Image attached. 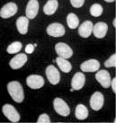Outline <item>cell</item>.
<instances>
[{
  "instance_id": "obj_1",
  "label": "cell",
  "mask_w": 116,
  "mask_h": 123,
  "mask_svg": "<svg viewBox=\"0 0 116 123\" xmlns=\"http://www.w3.org/2000/svg\"><path fill=\"white\" fill-rule=\"evenodd\" d=\"M7 91L10 94L12 99L15 103H23L24 99V93L23 86L18 81H12L7 84Z\"/></svg>"
},
{
  "instance_id": "obj_2",
  "label": "cell",
  "mask_w": 116,
  "mask_h": 123,
  "mask_svg": "<svg viewBox=\"0 0 116 123\" xmlns=\"http://www.w3.org/2000/svg\"><path fill=\"white\" fill-rule=\"evenodd\" d=\"M53 107H54L55 111L60 116L67 117L70 113V109H69L68 105L61 98H58V97L55 98L53 101Z\"/></svg>"
},
{
  "instance_id": "obj_3",
  "label": "cell",
  "mask_w": 116,
  "mask_h": 123,
  "mask_svg": "<svg viewBox=\"0 0 116 123\" xmlns=\"http://www.w3.org/2000/svg\"><path fill=\"white\" fill-rule=\"evenodd\" d=\"M2 111L6 118L8 119V120H10L11 122H18L20 120L19 113L14 106L11 104H5L2 108Z\"/></svg>"
},
{
  "instance_id": "obj_4",
  "label": "cell",
  "mask_w": 116,
  "mask_h": 123,
  "mask_svg": "<svg viewBox=\"0 0 116 123\" xmlns=\"http://www.w3.org/2000/svg\"><path fill=\"white\" fill-rule=\"evenodd\" d=\"M45 74H46L49 82L51 83V85H57L60 81V74L57 68L53 65H50L46 68Z\"/></svg>"
},
{
  "instance_id": "obj_5",
  "label": "cell",
  "mask_w": 116,
  "mask_h": 123,
  "mask_svg": "<svg viewBox=\"0 0 116 123\" xmlns=\"http://www.w3.org/2000/svg\"><path fill=\"white\" fill-rule=\"evenodd\" d=\"M55 50H56V53L58 54V57L67 58V59L71 58L72 55H73L72 49L64 42H58L55 45Z\"/></svg>"
},
{
  "instance_id": "obj_6",
  "label": "cell",
  "mask_w": 116,
  "mask_h": 123,
  "mask_svg": "<svg viewBox=\"0 0 116 123\" xmlns=\"http://www.w3.org/2000/svg\"><path fill=\"white\" fill-rule=\"evenodd\" d=\"M46 31L51 37H62L65 34V28L61 24L53 23L47 27Z\"/></svg>"
},
{
  "instance_id": "obj_7",
  "label": "cell",
  "mask_w": 116,
  "mask_h": 123,
  "mask_svg": "<svg viewBox=\"0 0 116 123\" xmlns=\"http://www.w3.org/2000/svg\"><path fill=\"white\" fill-rule=\"evenodd\" d=\"M17 10H18V7H17V6L14 3H13V2L7 3L1 8V10H0V16L4 18V19L10 18L16 14Z\"/></svg>"
},
{
  "instance_id": "obj_8",
  "label": "cell",
  "mask_w": 116,
  "mask_h": 123,
  "mask_svg": "<svg viewBox=\"0 0 116 123\" xmlns=\"http://www.w3.org/2000/svg\"><path fill=\"white\" fill-rule=\"evenodd\" d=\"M26 84L31 89H40L44 86V79L41 75H31L27 76Z\"/></svg>"
},
{
  "instance_id": "obj_9",
  "label": "cell",
  "mask_w": 116,
  "mask_h": 123,
  "mask_svg": "<svg viewBox=\"0 0 116 123\" xmlns=\"http://www.w3.org/2000/svg\"><path fill=\"white\" fill-rule=\"evenodd\" d=\"M104 103V97L102 92H94L90 98V106L94 111H99L102 109Z\"/></svg>"
},
{
  "instance_id": "obj_10",
  "label": "cell",
  "mask_w": 116,
  "mask_h": 123,
  "mask_svg": "<svg viewBox=\"0 0 116 123\" xmlns=\"http://www.w3.org/2000/svg\"><path fill=\"white\" fill-rule=\"evenodd\" d=\"M96 79L103 88H109L110 87L112 78H111L110 73L108 71H106V70H99L98 72H96Z\"/></svg>"
},
{
  "instance_id": "obj_11",
  "label": "cell",
  "mask_w": 116,
  "mask_h": 123,
  "mask_svg": "<svg viewBox=\"0 0 116 123\" xmlns=\"http://www.w3.org/2000/svg\"><path fill=\"white\" fill-rule=\"evenodd\" d=\"M39 12V2L38 0H30L25 9V14L28 19H34Z\"/></svg>"
},
{
  "instance_id": "obj_12",
  "label": "cell",
  "mask_w": 116,
  "mask_h": 123,
  "mask_svg": "<svg viewBox=\"0 0 116 123\" xmlns=\"http://www.w3.org/2000/svg\"><path fill=\"white\" fill-rule=\"evenodd\" d=\"M85 75L81 72L76 73L74 76L72 77L71 80V88L73 90H80L83 88V86H85Z\"/></svg>"
},
{
  "instance_id": "obj_13",
  "label": "cell",
  "mask_w": 116,
  "mask_h": 123,
  "mask_svg": "<svg viewBox=\"0 0 116 123\" xmlns=\"http://www.w3.org/2000/svg\"><path fill=\"white\" fill-rule=\"evenodd\" d=\"M27 56L26 54H24V53H20V54L16 55L15 57L12 58L9 62V65H10V68L12 69H19L21 68L27 62Z\"/></svg>"
},
{
  "instance_id": "obj_14",
  "label": "cell",
  "mask_w": 116,
  "mask_h": 123,
  "mask_svg": "<svg viewBox=\"0 0 116 123\" xmlns=\"http://www.w3.org/2000/svg\"><path fill=\"white\" fill-rule=\"evenodd\" d=\"M83 72H96L100 68V63L96 59H88L80 65Z\"/></svg>"
},
{
  "instance_id": "obj_15",
  "label": "cell",
  "mask_w": 116,
  "mask_h": 123,
  "mask_svg": "<svg viewBox=\"0 0 116 123\" xmlns=\"http://www.w3.org/2000/svg\"><path fill=\"white\" fill-rule=\"evenodd\" d=\"M108 31V25L105 23L99 22L95 24V26H93V33L98 39H103L107 33Z\"/></svg>"
},
{
  "instance_id": "obj_16",
  "label": "cell",
  "mask_w": 116,
  "mask_h": 123,
  "mask_svg": "<svg viewBox=\"0 0 116 123\" xmlns=\"http://www.w3.org/2000/svg\"><path fill=\"white\" fill-rule=\"evenodd\" d=\"M94 24L91 21H85L78 28V34L82 38H88L93 32Z\"/></svg>"
},
{
  "instance_id": "obj_17",
  "label": "cell",
  "mask_w": 116,
  "mask_h": 123,
  "mask_svg": "<svg viewBox=\"0 0 116 123\" xmlns=\"http://www.w3.org/2000/svg\"><path fill=\"white\" fill-rule=\"evenodd\" d=\"M28 25H29V19L25 16H21L16 20V28L19 33L26 34L28 31Z\"/></svg>"
},
{
  "instance_id": "obj_18",
  "label": "cell",
  "mask_w": 116,
  "mask_h": 123,
  "mask_svg": "<svg viewBox=\"0 0 116 123\" xmlns=\"http://www.w3.org/2000/svg\"><path fill=\"white\" fill-rule=\"evenodd\" d=\"M58 7V0H48V2L43 6V12L47 15H52L55 14Z\"/></svg>"
},
{
  "instance_id": "obj_19",
  "label": "cell",
  "mask_w": 116,
  "mask_h": 123,
  "mask_svg": "<svg viewBox=\"0 0 116 123\" xmlns=\"http://www.w3.org/2000/svg\"><path fill=\"white\" fill-rule=\"evenodd\" d=\"M56 63L58 66V68L60 69L62 72L64 73H69L72 69L71 63L68 61L67 58H61V57H58L56 58Z\"/></svg>"
},
{
  "instance_id": "obj_20",
  "label": "cell",
  "mask_w": 116,
  "mask_h": 123,
  "mask_svg": "<svg viewBox=\"0 0 116 123\" xmlns=\"http://www.w3.org/2000/svg\"><path fill=\"white\" fill-rule=\"evenodd\" d=\"M88 110L84 104H77L76 107L75 116L79 120H84L88 117Z\"/></svg>"
},
{
  "instance_id": "obj_21",
  "label": "cell",
  "mask_w": 116,
  "mask_h": 123,
  "mask_svg": "<svg viewBox=\"0 0 116 123\" xmlns=\"http://www.w3.org/2000/svg\"><path fill=\"white\" fill-rule=\"evenodd\" d=\"M67 24L69 29H76L79 25V19L74 13H69L67 15Z\"/></svg>"
},
{
  "instance_id": "obj_22",
  "label": "cell",
  "mask_w": 116,
  "mask_h": 123,
  "mask_svg": "<svg viewBox=\"0 0 116 123\" xmlns=\"http://www.w3.org/2000/svg\"><path fill=\"white\" fill-rule=\"evenodd\" d=\"M23 47V45L20 41H14L13 43H11L6 49V51L9 53V54H15V53H18V52L21 50V49Z\"/></svg>"
},
{
  "instance_id": "obj_23",
  "label": "cell",
  "mask_w": 116,
  "mask_h": 123,
  "mask_svg": "<svg viewBox=\"0 0 116 123\" xmlns=\"http://www.w3.org/2000/svg\"><path fill=\"white\" fill-rule=\"evenodd\" d=\"M90 14L94 17H99L103 14V7L99 4H94L90 7Z\"/></svg>"
},
{
  "instance_id": "obj_24",
  "label": "cell",
  "mask_w": 116,
  "mask_h": 123,
  "mask_svg": "<svg viewBox=\"0 0 116 123\" xmlns=\"http://www.w3.org/2000/svg\"><path fill=\"white\" fill-rule=\"evenodd\" d=\"M105 68H115L116 67V54H113L105 62H104Z\"/></svg>"
},
{
  "instance_id": "obj_25",
  "label": "cell",
  "mask_w": 116,
  "mask_h": 123,
  "mask_svg": "<svg viewBox=\"0 0 116 123\" xmlns=\"http://www.w3.org/2000/svg\"><path fill=\"white\" fill-rule=\"evenodd\" d=\"M37 122L38 123H43V122L50 123L51 122V119H50V117H49L46 113H43V114L40 115V117L38 118Z\"/></svg>"
},
{
  "instance_id": "obj_26",
  "label": "cell",
  "mask_w": 116,
  "mask_h": 123,
  "mask_svg": "<svg viewBox=\"0 0 116 123\" xmlns=\"http://www.w3.org/2000/svg\"><path fill=\"white\" fill-rule=\"evenodd\" d=\"M84 3H85V0H70V4L72 5V6L75 8L82 7Z\"/></svg>"
},
{
  "instance_id": "obj_27",
  "label": "cell",
  "mask_w": 116,
  "mask_h": 123,
  "mask_svg": "<svg viewBox=\"0 0 116 123\" xmlns=\"http://www.w3.org/2000/svg\"><path fill=\"white\" fill-rule=\"evenodd\" d=\"M36 45H32V44H27L26 47H25V52L28 53V54H32V52L34 51V47Z\"/></svg>"
},
{
  "instance_id": "obj_28",
  "label": "cell",
  "mask_w": 116,
  "mask_h": 123,
  "mask_svg": "<svg viewBox=\"0 0 116 123\" xmlns=\"http://www.w3.org/2000/svg\"><path fill=\"white\" fill-rule=\"evenodd\" d=\"M110 86L113 89V92H116V78L115 77L111 80V85H110Z\"/></svg>"
},
{
  "instance_id": "obj_29",
  "label": "cell",
  "mask_w": 116,
  "mask_h": 123,
  "mask_svg": "<svg viewBox=\"0 0 116 123\" xmlns=\"http://www.w3.org/2000/svg\"><path fill=\"white\" fill-rule=\"evenodd\" d=\"M104 1H105V2H108V3H113L115 0H104Z\"/></svg>"
},
{
  "instance_id": "obj_30",
  "label": "cell",
  "mask_w": 116,
  "mask_h": 123,
  "mask_svg": "<svg viewBox=\"0 0 116 123\" xmlns=\"http://www.w3.org/2000/svg\"><path fill=\"white\" fill-rule=\"evenodd\" d=\"M115 22H116V20L114 19V20H113V26H115Z\"/></svg>"
}]
</instances>
